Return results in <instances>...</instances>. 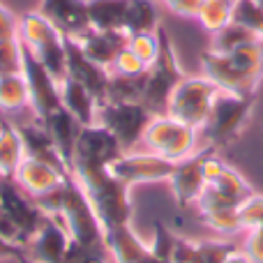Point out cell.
Masks as SVG:
<instances>
[{"instance_id": "obj_1", "label": "cell", "mask_w": 263, "mask_h": 263, "mask_svg": "<svg viewBox=\"0 0 263 263\" xmlns=\"http://www.w3.org/2000/svg\"><path fill=\"white\" fill-rule=\"evenodd\" d=\"M74 178L83 192L88 194L102 227L114 229L120 224L132 222V201H129V187L120 182L109 166H88V164H74L72 168Z\"/></svg>"}, {"instance_id": "obj_2", "label": "cell", "mask_w": 263, "mask_h": 263, "mask_svg": "<svg viewBox=\"0 0 263 263\" xmlns=\"http://www.w3.org/2000/svg\"><path fill=\"white\" fill-rule=\"evenodd\" d=\"M18 37L23 46L49 69L58 83L67 79V44L65 35L40 12H26L18 16Z\"/></svg>"}, {"instance_id": "obj_3", "label": "cell", "mask_w": 263, "mask_h": 263, "mask_svg": "<svg viewBox=\"0 0 263 263\" xmlns=\"http://www.w3.org/2000/svg\"><path fill=\"white\" fill-rule=\"evenodd\" d=\"M254 104L256 95H236L229 90H219L215 95L208 120L201 127L205 141L213 148H224V145H231L233 141H238L250 125Z\"/></svg>"}, {"instance_id": "obj_4", "label": "cell", "mask_w": 263, "mask_h": 263, "mask_svg": "<svg viewBox=\"0 0 263 263\" xmlns=\"http://www.w3.org/2000/svg\"><path fill=\"white\" fill-rule=\"evenodd\" d=\"M60 219L65 222L74 242L106 252L104 227H102L88 194L74 178V173L65 178V199H63V210H60Z\"/></svg>"}, {"instance_id": "obj_5", "label": "cell", "mask_w": 263, "mask_h": 263, "mask_svg": "<svg viewBox=\"0 0 263 263\" xmlns=\"http://www.w3.org/2000/svg\"><path fill=\"white\" fill-rule=\"evenodd\" d=\"M159 35V55L145 72V90H143V104L153 111L155 116H164L168 106V97L176 90V86L185 79L178 63L173 42L168 37V32L164 30V26L157 28Z\"/></svg>"}, {"instance_id": "obj_6", "label": "cell", "mask_w": 263, "mask_h": 263, "mask_svg": "<svg viewBox=\"0 0 263 263\" xmlns=\"http://www.w3.org/2000/svg\"><path fill=\"white\" fill-rule=\"evenodd\" d=\"M217 92L219 88L208 77H185L168 97L166 116L194 129H201L208 120Z\"/></svg>"}, {"instance_id": "obj_7", "label": "cell", "mask_w": 263, "mask_h": 263, "mask_svg": "<svg viewBox=\"0 0 263 263\" xmlns=\"http://www.w3.org/2000/svg\"><path fill=\"white\" fill-rule=\"evenodd\" d=\"M196 132L190 125L171 118V116H153L148 127L143 132L141 143L148 148V153H155L168 162H182L185 157L194 155L196 148Z\"/></svg>"}, {"instance_id": "obj_8", "label": "cell", "mask_w": 263, "mask_h": 263, "mask_svg": "<svg viewBox=\"0 0 263 263\" xmlns=\"http://www.w3.org/2000/svg\"><path fill=\"white\" fill-rule=\"evenodd\" d=\"M153 116L155 114L143 102H104L97 109V123L120 141L125 153H132L141 143Z\"/></svg>"}, {"instance_id": "obj_9", "label": "cell", "mask_w": 263, "mask_h": 263, "mask_svg": "<svg viewBox=\"0 0 263 263\" xmlns=\"http://www.w3.org/2000/svg\"><path fill=\"white\" fill-rule=\"evenodd\" d=\"M0 210L7 213L9 219L18 227L23 245L30 242V238L37 233V229L42 227V222L46 217V213L18 185L14 176H0Z\"/></svg>"}, {"instance_id": "obj_10", "label": "cell", "mask_w": 263, "mask_h": 263, "mask_svg": "<svg viewBox=\"0 0 263 263\" xmlns=\"http://www.w3.org/2000/svg\"><path fill=\"white\" fill-rule=\"evenodd\" d=\"M21 74L28 83V95H30V109L35 111L37 120L49 118L53 111L63 106L60 100V83L49 74V69L23 46V67Z\"/></svg>"}, {"instance_id": "obj_11", "label": "cell", "mask_w": 263, "mask_h": 263, "mask_svg": "<svg viewBox=\"0 0 263 263\" xmlns=\"http://www.w3.org/2000/svg\"><path fill=\"white\" fill-rule=\"evenodd\" d=\"M252 194H254V190L247 185V180L236 168H231L227 162H222L217 155H210L208 162H205V187L199 199L240 205Z\"/></svg>"}, {"instance_id": "obj_12", "label": "cell", "mask_w": 263, "mask_h": 263, "mask_svg": "<svg viewBox=\"0 0 263 263\" xmlns=\"http://www.w3.org/2000/svg\"><path fill=\"white\" fill-rule=\"evenodd\" d=\"M173 168H176V164L155 153H123L109 166V171L120 182L132 187V185H143V182L168 180Z\"/></svg>"}, {"instance_id": "obj_13", "label": "cell", "mask_w": 263, "mask_h": 263, "mask_svg": "<svg viewBox=\"0 0 263 263\" xmlns=\"http://www.w3.org/2000/svg\"><path fill=\"white\" fill-rule=\"evenodd\" d=\"M120 141L111 134L104 125L92 123L83 125L77 139L74 150V164H88V166H111L123 155ZM74 168V166H72Z\"/></svg>"}, {"instance_id": "obj_14", "label": "cell", "mask_w": 263, "mask_h": 263, "mask_svg": "<svg viewBox=\"0 0 263 263\" xmlns=\"http://www.w3.org/2000/svg\"><path fill=\"white\" fill-rule=\"evenodd\" d=\"M215 150L217 148L210 145V148H203L185 157L182 162H176V168L168 178V185H171V192L180 208H187V205L199 201L201 192L205 187V162H208L210 155H215Z\"/></svg>"}, {"instance_id": "obj_15", "label": "cell", "mask_w": 263, "mask_h": 263, "mask_svg": "<svg viewBox=\"0 0 263 263\" xmlns=\"http://www.w3.org/2000/svg\"><path fill=\"white\" fill-rule=\"evenodd\" d=\"M69 242H72V236L63 219L55 215H46L42 227L26 245V254L37 263H63Z\"/></svg>"}, {"instance_id": "obj_16", "label": "cell", "mask_w": 263, "mask_h": 263, "mask_svg": "<svg viewBox=\"0 0 263 263\" xmlns=\"http://www.w3.org/2000/svg\"><path fill=\"white\" fill-rule=\"evenodd\" d=\"M201 67H203V77H208L219 90H229L236 95H256V90H259V81L245 77L227 53H217L213 49L203 51Z\"/></svg>"}, {"instance_id": "obj_17", "label": "cell", "mask_w": 263, "mask_h": 263, "mask_svg": "<svg viewBox=\"0 0 263 263\" xmlns=\"http://www.w3.org/2000/svg\"><path fill=\"white\" fill-rule=\"evenodd\" d=\"M65 44H67V77L77 79L79 83L88 88L92 92L100 104L106 102V88H109V77L111 72L102 65L92 63L86 53L81 51L77 40L72 37H65Z\"/></svg>"}, {"instance_id": "obj_18", "label": "cell", "mask_w": 263, "mask_h": 263, "mask_svg": "<svg viewBox=\"0 0 263 263\" xmlns=\"http://www.w3.org/2000/svg\"><path fill=\"white\" fill-rule=\"evenodd\" d=\"M37 12L49 18L65 37H72V40L90 30L88 0H40Z\"/></svg>"}, {"instance_id": "obj_19", "label": "cell", "mask_w": 263, "mask_h": 263, "mask_svg": "<svg viewBox=\"0 0 263 263\" xmlns=\"http://www.w3.org/2000/svg\"><path fill=\"white\" fill-rule=\"evenodd\" d=\"M236 250L229 240H190L176 236L171 263H224Z\"/></svg>"}, {"instance_id": "obj_20", "label": "cell", "mask_w": 263, "mask_h": 263, "mask_svg": "<svg viewBox=\"0 0 263 263\" xmlns=\"http://www.w3.org/2000/svg\"><path fill=\"white\" fill-rule=\"evenodd\" d=\"M129 35L125 30H86L81 37H77L81 51L92 60V63L102 65V67L111 69L116 55L127 46Z\"/></svg>"}, {"instance_id": "obj_21", "label": "cell", "mask_w": 263, "mask_h": 263, "mask_svg": "<svg viewBox=\"0 0 263 263\" xmlns=\"http://www.w3.org/2000/svg\"><path fill=\"white\" fill-rule=\"evenodd\" d=\"M104 245L111 256V263H143L150 254V245H145L129 224L106 229Z\"/></svg>"}, {"instance_id": "obj_22", "label": "cell", "mask_w": 263, "mask_h": 263, "mask_svg": "<svg viewBox=\"0 0 263 263\" xmlns=\"http://www.w3.org/2000/svg\"><path fill=\"white\" fill-rule=\"evenodd\" d=\"M18 134H21V141H23V150H26V157H32V159H40L44 164H51L53 168H58L60 173L69 176V166L65 164L63 155L58 153L55 148L53 139L51 134L46 132V127L42 123H32V125H18Z\"/></svg>"}, {"instance_id": "obj_23", "label": "cell", "mask_w": 263, "mask_h": 263, "mask_svg": "<svg viewBox=\"0 0 263 263\" xmlns=\"http://www.w3.org/2000/svg\"><path fill=\"white\" fill-rule=\"evenodd\" d=\"M37 123H42L46 127V132H49L51 139H53L55 148H58V153L63 155L65 164H67L69 171H72V166H74V150H77V139H79V134H81L83 125L79 123V120L74 118V116L69 114L65 106H60V109L53 111L49 118L37 120Z\"/></svg>"}, {"instance_id": "obj_24", "label": "cell", "mask_w": 263, "mask_h": 263, "mask_svg": "<svg viewBox=\"0 0 263 263\" xmlns=\"http://www.w3.org/2000/svg\"><path fill=\"white\" fill-rule=\"evenodd\" d=\"M72 176V173H69ZM16 182L28 192V194L35 199V196H42L46 192L55 190L65 182V173H60L58 168H53L51 164H44L40 159H32L26 157L16 168Z\"/></svg>"}, {"instance_id": "obj_25", "label": "cell", "mask_w": 263, "mask_h": 263, "mask_svg": "<svg viewBox=\"0 0 263 263\" xmlns=\"http://www.w3.org/2000/svg\"><path fill=\"white\" fill-rule=\"evenodd\" d=\"M60 100L63 106L79 120L81 125H92L97 123V109L100 102L92 97V92L88 90L83 83H79L77 79L67 77L60 83Z\"/></svg>"}, {"instance_id": "obj_26", "label": "cell", "mask_w": 263, "mask_h": 263, "mask_svg": "<svg viewBox=\"0 0 263 263\" xmlns=\"http://www.w3.org/2000/svg\"><path fill=\"white\" fill-rule=\"evenodd\" d=\"M196 205H199L201 219L210 229H215L217 233H222V236H236L238 231H242L238 205L217 203V201H205V199H199Z\"/></svg>"}, {"instance_id": "obj_27", "label": "cell", "mask_w": 263, "mask_h": 263, "mask_svg": "<svg viewBox=\"0 0 263 263\" xmlns=\"http://www.w3.org/2000/svg\"><path fill=\"white\" fill-rule=\"evenodd\" d=\"M127 0H88V18L95 30H125Z\"/></svg>"}, {"instance_id": "obj_28", "label": "cell", "mask_w": 263, "mask_h": 263, "mask_svg": "<svg viewBox=\"0 0 263 263\" xmlns=\"http://www.w3.org/2000/svg\"><path fill=\"white\" fill-rule=\"evenodd\" d=\"M162 26L159 23V7L157 0H127L125 9V32H155Z\"/></svg>"}, {"instance_id": "obj_29", "label": "cell", "mask_w": 263, "mask_h": 263, "mask_svg": "<svg viewBox=\"0 0 263 263\" xmlns=\"http://www.w3.org/2000/svg\"><path fill=\"white\" fill-rule=\"evenodd\" d=\"M23 159L26 150L18 129L0 120V176H16V168Z\"/></svg>"}, {"instance_id": "obj_30", "label": "cell", "mask_w": 263, "mask_h": 263, "mask_svg": "<svg viewBox=\"0 0 263 263\" xmlns=\"http://www.w3.org/2000/svg\"><path fill=\"white\" fill-rule=\"evenodd\" d=\"M30 106L28 83L23 74H3L0 77V111L14 114Z\"/></svg>"}, {"instance_id": "obj_31", "label": "cell", "mask_w": 263, "mask_h": 263, "mask_svg": "<svg viewBox=\"0 0 263 263\" xmlns=\"http://www.w3.org/2000/svg\"><path fill=\"white\" fill-rule=\"evenodd\" d=\"M145 90L143 77H120L111 72L109 88H106V102H141Z\"/></svg>"}, {"instance_id": "obj_32", "label": "cell", "mask_w": 263, "mask_h": 263, "mask_svg": "<svg viewBox=\"0 0 263 263\" xmlns=\"http://www.w3.org/2000/svg\"><path fill=\"white\" fill-rule=\"evenodd\" d=\"M196 18L203 26V30L215 35L233 21V3H229V0H203Z\"/></svg>"}, {"instance_id": "obj_33", "label": "cell", "mask_w": 263, "mask_h": 263, "mask_svg": "<svg viewBox=\"0 0 263 263\" xmlns=\"http://www.w3.org/2000/svg\"><path fill=\"white\" fill-rule=\"evenodd\" d=\"M254 40H263V37L254 35V32H252L250 28H245L242 23L231 21L227 28H222L219 32L213 35L210 49L217 51V53H231V51L240 49L242 44H250V42H254Z\"/></svg>"}, {"instance_id": "obj_34", "label": "cell", "mask_w": 263, "mask_h": 263, "mask_svg": "<svg viewBox=\"0 0 263 263\" xmlns=\"http://www.w3.org/2000/svg\"><path fill=\"white\" fill-rule=\"evenodd\" d=\"M233 21L242 23L254 35L263 37V7L256 0H236L233 3Z\"/></svg>"}, {"instance_id": "obj_35", "label": "cell", "mask_w": 263, "mask_h": 263, "mask_svg": "<svg viewBox=\"0 0 263 263\" xmlns=\"http://www.w3.org/2000/svg\"><path fill=\"white\" fill-rule=\"evenodd\" d=\"M21 67H23L21 37L0 42V77L3 74H21Z\"/></svg>"}, {"instance_id": "obj_36", "label": "cell", "mask_w": 263, "mask_h": 263, "mask_svg": "<svg viewBox=\"0 0 263 263\" xmlns=\"http://www.w3.org/2000/svg\"><path fill=\"white\" fill-rule=\"evenodd\" d=\"M127 46L150 67L159 55V35H157V30L155 32H136V35H129Z\"/></svg>"}, {"instance_id": "obj_37", "label": "cell", "mask_w": 263, "mask_h": 263, "mask_svg": "<svg viewBox=\"0 0 263 263\" xmlns=\"http://www.w3.org/2000/svg\"><path fill=\"white\" fill-rule=\"evenodd\" d=\"M109 72L120 74V77H143V74L148 72V65H145L129 46H125V49L116 55V60H114Z\"/></svg>"}, {"instance_id": "obj_38", "label": "cell", "mask_w": 263, "mask_h": 263, "mask_svg": "<svg viewBox=\"0 0 263 263\" xmlns=\"http://www.w3.org/2000/svg\"><path fill=\"white\" fill-rule=\"evenodd\" d=\"M238 215H240V227L242 229H256L263 224V196L252 194L238 205Z\"/></svg>"}, {"instance_id": "obj_39", "label": "cell", "mask_w": 263, "mask_h": 263, "mask_svg": "<svg viewBox=\"0 0 263 263\" xmlns=\"http://www.w3.org/2000/svg\"><path fill=\"white\" fill-rule=\"evenodd\" d=\"M111 256L109 252H100V250H92V247L86 245H79V242H69L67 247V254H65L63 263H109Z\"/></svg>"}, {"instance_id": "obj_40", "label": "cell", "mask_w": 263, "mask_h": 263, "mask_svg": "<svg viewBox=\"0 0 263 263\" xmlns=\"http://www.w3.org/2000/svg\"><path fill=\"white\" fill-rule=\"evenodd\" d=\"M242 252L250 256L252 263H263V224L256 229H250V236H247Z\"/></svg>"}, {"instance_id": "obj_41", "label": "cell", "mask_w": 263, "mask_h": 263, "mask_svg": "<svg viewBox=\"0 0 263 263\" xmlns=\"http://www.w3.org/2000/svg\"><path fill=\"white\" fill-rule=\"evenodd\" d=\"M173 14L185 18H196L199 16V9L203 5V0H162Z\"/></svg>"}, {"instance_id": "obj_42", "label": "cell", "mask_w": 263, "mask_h": 263, "mask_svg": "<svg viewBox=\"0 0 263 263\" xmlns=\"http://www.w3.org/2000/svg\"><path fill=\"white\" fill-rule=\"evenodd\" d=\"M18 37V18L9 12L5 5H0V42Z\"/></svg>"}, {"instance_id": "obj_43", "label": "cell", "mask_w": 263, "mask_h": 263, "mask_svg": "<svg viewBox=\"0 0 263 263\" xmlns=\"http://www.w3.org/2000/svg\"><path fill=\"white\" fill-rule=\"evenodd\" d=\"M0 238L23 245V238H21V231H18V227L12 222V219H9L7 213H3V210H0ZM23 247H26V245H23Z\"/></svg>"}, {"instance_id": "obj_44", "label": "cell", "mask_w": 263, "mask_h": 263, "mask_svg": "<svg viewBox=\"0 0 263 263\" xmlns=\"http://www.w3.org/2000/svg\"><path fill=\"white\" fill-rule=\"evenodd\" d=\"M21 254H26V247H23V245L0 238V261H7V259L16 261Z\"/></svg>"}, {"instance_id": "obj_45", "label": "cell", "mask_w": 263, "mask_h": 263, "mask_svg": "<svg viewBox=\"0 0 263 263\" xmlns=\"http://www.w3.org/2000/svg\"><path fill=\"white\" fill-rule=\"evenodd\" d=\"M224 263H252V261H250V256H247V254H245V252L236 250V252H233V254H231V256H229V259H227V261H224Z\"/></svg>"}, {"instance_id": "obj_46", "label": "cell", "mask_w": 263, "mask_h": 263, "mask_svg": "<svg viewBox=\"0 0 263 263\" xmlns=\"http://www.w3.org/2000/svg\"><path fill=\"white\" fill-rule=\"evenodd\" d=\"M143 263H171V261H168V259H162V256H157V254H153V252H150L148 259H145Z\"/></svg>"}, {"instance_id": "obj_47", "label": "cell", "mask_w": 263, "mask_h": 263, "mask_svg": "<svg viewBox=\"0 0 263 263\" xmlns=\"http://www.w3.org/2000/svg\"><path fill=\"white\" fill-rule=\"evenodd\" d=\"M16 263H37V261H35V259H30L28 254H21V256L16 259Z\"/></svg>"}, {"instance_id": "obj_48", "label": "cell", "mask_w": 263, "mask_h": 263, "mask_svg": "<svg viewBox=\"0 0 263 263\" xmlns=\"http://www.w3.org/2000/svg\"><path fill=\"white\" fill-rule=\"evenodd\" d=\"M256 3H259V5H261V7H263V0H256Z\"/></svg>"}, {"instance_id": "obj_49", "label": "cell", "mask_w": 263, "mask_h": 263, "mask_svg": "<svg viewBox=\"0 0 263 263\" xmlns=\"http://www.w3.org/2000/svg\"><path fill=\"white\" fill-rule=\"evenodd\" d=\"M229 3H236V0H229Z\"/></svg>"}]
</instances>
